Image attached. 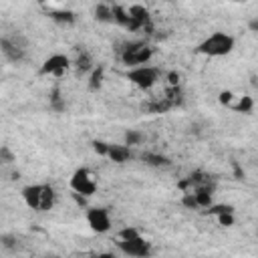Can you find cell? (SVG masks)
<instances>
[{
  "mask_svg": "<svg viewBox=\"0 0 258 258\" xmlns=\"http://www.w3.org/2000/svg\"><path fill=\"white\" fill-rule=\"evenodd\" d=\"M236 46V38L230 34V32H224V30H218V32H212L208 34L200 44H198V52L204 54V56H210V58H220V56H226L234 50Z\"/></svg>",
  "mask_w": 258,
  "mask_h": 258,
  "instance_id": "1",
  "label": "cell"
},
{
  "mask_svg": "<svg viewBox=\"0 0 258 258\" xmlns=\"http://www.w3.org/2000/svg\"><path fill=\"white\" fill-rule=\"evenodd\" d=\"M125 79L133 87H137L139 91H151L159 83V79H161V69L149 64V62L147 64H137V67L127 69Z\"/></svg>",
  "mask_w": 258,
  "mask_h": 258,
  "instance_id": "2",
  "label": "cell"
},
{
  "mask_svg": "<svg viewBox=\"0 0 258 258\" xmlns=\"http://www.w3.org/2000/svg\"><path fill=\"white\" fill-rule=\"evenodd\" d=\"M153 56V46L141 42V40H133V42H127L121 52H119V60L125 64V67H137V64H147Z\"/></svg>",
  "mask_w": 258,
  "mask_h": 258,
  "instance_id": "3",
  "label": "cell"
},
{
  "mask_svg": "<svg viewBox=\"0 0 258 258\" xmlns=\"http://www.w3.org/2000/svg\"><path fill=\"white\" fill-rule=\"evenodd\" d=\"M71 189L77 194V196H83V198H91L97 194V181H95V175L87 169V167H79L73 171L71 175Z\"/></svg>",
  "mask_w": 258,
  "mask_h": 258,
  "instance_id": "4",
  "label": "cell"
},
{
  "mask_svg": "<svg viewBox=\"0 0 258 258\" xmlns=\"http://www.w3.org/2000/svg\"><path fill=\"white\" fill-rule=\"evenodd\" d=\"M69 67H71V58L67 54L54 52V54H48L44 58V62L38 69V75L40 77H56V79H60L69 71Z\"/></svg>",
  "mask_w": 258,
  "mask_h": 258,
  "instance_id": "5",
  "label": "cell"
},
{
  "mask_svg": "<svg viewBox=\"0 0 258 258\" xmlns=\"http://www.w3.org/2000/svg\"><path fill=\"white\" fill-rule=\"evenodd\" d=\"M87 224L97 234H107L113 228V220L107 208H89L87 210Z\"/></svg>",
  "mask_w": 258,
  "mask_h": 258,
  "instance_id": "6",
  "label": "cell"
},
{
  "mask_svg": "<svg viewBox=\"0 0 258 258\" xmlns=\"http://www.w3.org/2000/svg\"><path fill=\"white\" fill-rule=\"evenodd\" d=\"M117 246L127 256H147V254H151V246L143 236H137V238H131V240H119Z\"/></svg>",
  "mask_w": 258,
  "mask_h": 258,
  "instance_id": "7",
  "label": "cell"
},
{
  "mask_svg": "<svg viewBox=\"0 0 258 258\" xmlns=\"http://www.w3.org/2000/svg\"><path fill=\"white\" fill-rule=\"evenodd\" d=\"M0 50H2V54H4V58L8 60V62H20V60H24V56H26V48H22L20 44H16L10 36H2V40H0Z\"/></svg>",
  "mask_w": 258,
  "mask_h": 258,
  "instance_id": "8",
  "label": "cell"
},
{
  "mask_svg": "<svg viewBox=\"0 0 258 258\" xmlns=\"http://www.w3.org/2000/svg\"><path fill=\"white\" fill-rule=\"evenodd\" d=\"M42 189H44V183H28L22 187L20 196L24 200V204L30 208V210H40V200H42Z\"/></svg>",
  "mask_w": 258,
  "mask_h": 258,
  "instance_id": "9",
  "label": "cell"
},
{
  "mask_svg": "<svg viewBox=\"0 0 258 258\" xmlns=\"http://www.w3.org/2000/svg\"><path fill=\"white\" fill-rule=\"evenodd\" d=\"M133 157V149L127 143H109V151H107V159L113 163H127Z\"/></svg>",
  "mask_w": 258,
  "mask_h": 258,
  "instance_id": "10",
  "label": "cell"
},
{
  "mask_svg": "<svg viewBox=\"0 0 258 258\" xmlns=\"http://www.w3.org/2000/svg\"><path fill=\"white\" fill-rule=\"evenodd\" d=\"M141 159H143V163L149 165V167H167V165L171 163L169 157H165V155H161V153H155V151L143 153Z\"/></svg>",
  "mask_w": 258,
  "mask_h": 258,
  "instance_id": "11",
  "label": "cell"
},
{
  "mask_svg": "<svg viewBox=\"0 0 258 258\" xmlns=\"http://www.w3.org/2000/svg\"><path fill=\"white\" fill-rule=\"evenodd\" d=\"M54 204H56V191H54V187H52V185L44 183L42 200H40V210H38V212H48V210H52V208H54Z\"/></svg>",
  "mask_w": 258,
  "mask_h": 258,
  "instance_id": "12",
  "label": "cell"
},
{
  "mask_svg": "<svg viewBox=\"0 0 258 258\" xmlns=\"http://www.w3.org/2000/svg\"><path fill=\"white\" fill-rule=\"evenodd\" d=\"M230 109H234L236 113L248 115V113H252V109H254V99H252L250 95H240V97H236V101H234V105H232Z\"/></svg>",
  "mask_w": 258,
  "mask_h": 258,
  "instance_id": "13",
  "label": "cell"
},
{
  "mask_svg": "<svg viewBox=\"0 0 258 258\" xmlns=\"http://www.w3.org/2000/svg\"><path fill=\"white\" fill-rule=\"evenodd\" d=\"M50 18H52L56 24H60V26H73V24L77 22L75 12H71V10H56V12L50 14Z\"/></svg>",
  "mask_w": 258,
  "mask_h": 258,
  "instance_id": "14",
  "label": "cell"
},
{
  "mask_svg": "<svg viewBox=\"0 0 258 258\" xmlns=\"http://www.w3.org/2000/svg\"><path fill=\"white\" fill-rule=\"evenodd\" d=\"M95 18H97V22H113V6H109V4H105V2H101V4H97L95 6Z\"/></svg>",
  "mask_w": 258,
  "mask_h": 258,
  "instance_id": "15",
  "label": "cell"
},
{
  "mask_svg": "<svg viewBox=\"0 0 258 258\" xmlns=\"http://www.w3.org/2000/svg\"><path fill=\"white\" fill-rule=\"evenodd\" d=\"M103 81H105V69H103V67H95V69L91 71V77H89V89H91V91L101 89Z\"/></svg>",
  "mask_w": 258,
  "mask_h": 258,
  "instance_id": "16",
  "label": "cell"
},
{
  "mask_svg": "<svg viewBox=\"0 0 258 258\" xmlns=\"http://www.w3.org/2000/svg\"><path fill=\"white\" fill-rule=\"evenodd\" d=\"M143 141H145V133H143V131H137V129H129V131H125V141H123V143H127L129 147L141 145Z\"/></svg>",
  "mask_w": 258,
  "mask_h": 258,
  "instance_id": "17",
  "label": "cell"
},
{
  "mask_svg": "<svg viewBox=\"0 0 258 258\" xmlns=\"http://www.w3.org/2000/svg\"><path fill=\"white\" fill-rule=\"evenodd\" d=\"M75 69L79 71V73H87V71H93L95 67H93V62H91V56L87 54V52H81L77 58H75Z\"/></svg>",
  "mask_w": 258,
  "mask_h": 258,
  "instance_id": "18",
  "label": "cell"
},
{
  "mask_svg": "<svg viewBox=\"0 0 258 258\" xmlns=\"http://www.w3.org/2000/svg\"><path fill=\"white\" fill-rule=\"evenodd\" d=\"M216 222H218L220 226H224V228L234 226V222H236V218H234V210H224V212H218V214H216Z\"/></svg>",
  "mask_w": 258,
  "mask_h": 258,
  "instance_id": "19",
  "label": "cell"
},
{
  "mask_svg": "<svg viewBox=\"0 0 258 258\" xmlns=\"http://www.w3.org/2000/svg\"><path fill=\"white\" fill-rule=\"evenodd\" d=\"M14 159H16V155L8 149V145H2V147H0V161H2L4 165H10Z\"/></svg>",
  "mask_w": 258,
  "mask_h": 258,
  "instance_id": "20",
  "label": "cell"
},
{
  "mask_svg": "<svg viewBox=\"0 0 258 258\" xmlns=\"http://www.w3.org/2000/svg\"><path fill=\"white\" fill-rule=\"evenodd\" d=\"M234 95H232V91H222L220 93V97H218V101L222 103V105H226V107H232L234 105Z\"/></svg>",
  "mask_w": 258,
  "mask_h": 258,
  "instance_id": "21",
  "label": "cell"
},
{
  "mask_svg": "<svg viewBox=\"0 0 258 258\" xmlns=\"http://www.w3.org/2000/svg\"><path fill=\"white\" fill-rule=\"evenodd\" d=\"M93 149L101 155V157H107V151H109V143L107 141H93Z\"/></svg>",
  "mask_w": 258,
  "mask_h": 258,
  "instance_id": "22",
  "label": "cell"
},
{
  "mask_svg": "<svg viewBox=\"0 0 258 258\" xmlns=\"http://www.w3.org/2000/svg\"><path fill=\"white\" fill-rule=\"evenodd\" d=\"M165 79H167V83H169L171 87H177V83H179V75H177L175 71H169V73L165 75Z\"/></svg>",
  "mask_w": 258,
  "mask_h": 258,
  "instance_id": "23",
  "label": "cell"
},
{
  "mask_svg": "<svg viewBox=\"0 0 258 258\" xmlns=\"http://www.w3.org/2000/svg\"><path fill=\"white\" fill-rule=\"evenodd\" d=\"M248 30L258 34V16H254V18H250V20H248Z\"/></svg>",
  "mask_w": 258,
  "mask_h": 258,
  "instance_id": "24",
  "label": "cell"
},
{
  "mask_svg": "<svg viewBox=\"0 0 258 258\" xmlns=\"http://www.w3.org/2000/svg\"><path fill=\"white\" fill-rule=\"evenodd\" d=\"M234 2H246V0H234Z\"/></svg>",
  "mask_w": 258,
  "mask_h": 258,
  "instance_id": "25",
  "label": "cell"
},
{
  "mask_svg": "<svg viewBox=\"0 0 258 258\" xmlns=\"http://www.w3.org/2000/svg\"><path fill=\"white\" fill-rule=\"evenodd\" d=\"M38 2H46V0H38Z\"/></svg>",
  "mask_w": 258,
  "mask_h": 258,
  "instance_id": "26",
  "label": "cell"
},
{
  "mask_svg": "<svg viewBox=\"0 0 258 258\" xmlns=\"http://www.w3.org/2000/svg\"><path fill=\"white\" fill-rule=\"evenodd\" d=\"M169 2H171V0H169Z\"/></svg>",
  "mask_w": 258,
  "mask_h": 258,
  "instance_id": "27",
  "label": "cell"
}]
</instances>
